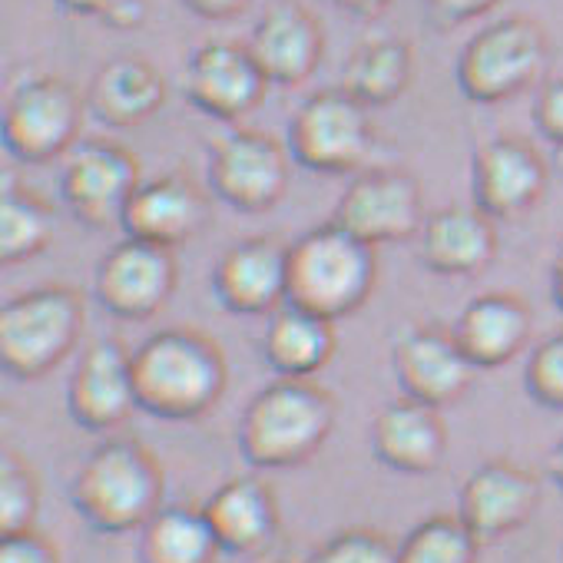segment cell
<instances>
[{"instance_id":"cell-15","label":"cell","mask_w":563,"mask_h":563,"mask_svg":"<svg viewBox=\"0 0 563 563\" xmlns=\"http://www.w3.org/2000/svg\"><path fill=\"white\" fill-rule=\"evenodd\" d=\"M212 292L232 316H275L289 306V245L272 235L239 239L212 268Z\"/></svg>"},{"instance_id":"cell-20","label":"cell","mask_w":563,"mask_h":563,"mask_svg":"<svg viewBox=\"0 0 563 563\" xmlns=\"http://www.w3.org/2000/svg\"><path fill=\"white\" fill-rule=\"evenodd\" d=\"M209 219V199L186 173H163L143 179L126 206L123 232L159 249H179L202 232Z\"/></svg>"},{"instance_id":"cell-16","label":"cell","mask_w":563,"mask_h":563,"mask_svg":"<svg viewBox=\"0 0 563 563\" xmlns=\"http://www.w3.org/2000/svg\"><path fill=\"white\" fill-rule=\"evenodd\" d=\"M547 159L520 136H494L474 150L471 196L494 222L530 212L547 192Z\"/></svg>"},{"instance_id":"cell-39","label":"cell","mask_w":563,"mask_h":563,"mask_svg":"<svg viewBox=\"0 0 563 563\" xmlns=\"http://www.w3.org/2000/svg\"><path fill=\"white\" fill-rule=\"evenodd\" d=\"M143 21H146V0H126V4H120L103 24L113 31H136Z\"/></svg>"},{"instance_id":"cell-19","label":"cell","mask_w":563,"mask_h":563,"mask_svg":"<svg viewBox=\"0 0 563 563\" xmlns=\"http://www.w3.org/2000/svg\"><path fill=\"white\" fill-rule=\"evenodd\" d=\"M245 47L272 87H299L325 57V31L302 0H272Z\"/></svg>"},{"instance_id":"cell-32","label":"cell","mask_w":563,"mask_h":563,"mask_svg":"<svg viewBox=\"0 0 563 563\" xmlns=\"http://www.w3.org/2000/svg\"><path fill=\"white\" fill-rule=\"evenodd\" d=\"M306 563H398V543L375 527H349L322 540Z\"/></svg>"},{"instance_id":"cell-12","label":"cell","mask_w":563,"mask_h":563,"mask_svg":"<svg viewBox=\"0 0 563 563\" xmlns=\"http://www.w3.org/2000/svg\"><path fill=\"white\" fill-rule=\"evenodd\" d=\"M179 268L169 249L123 239L97 265L93 289L100 306L123 322H146L166 309L176 292Z\"/></svg>"},{"instance_id":"cell-14","label":"cell","mask_w":563,"mask_h":563,"mask_svg":"<svg viewBox=\"0 0 563 563\" xmlns=\"http://www.w3.org/2000/svg\"><path fill=\"white\" fill-rule=\"evenodd\" d=\"M67 411L84 431H117L140 411L133 349L117 335H103L84 349L67 385Z\"/></svg>"},{"instance_id":"cell-42","label":"cell","mask_w":563,"mask_h":563,"mask_svg":"<svg viewBox=\"0 0 563 563\" xmlns=\"http://www.w3.org/2000/svg\"><path fill=\"white\" fill-rule=\"evenodd\" d=\"M547 471H550V481L560 487V494H563V441L550 451V457H547Z\"/></svg>"},{"instance_id":"cell-6","label":"cell","mask_w":563,"mask_h":563,"mask_svg":"<svg viewBox=\"0 0 563 563\" xmlns=\"http://www.w3.org/2000/svg\"><path fill=\"white\" fill-rule=\"evenodd\" d=\"M550 67V37L530 18H504L481 27L454 64L461 93L471 103L497 107L543 80Z\"/></svg>"},{"instance_id":"cell-24","label":"cell","mask_w":563,"mask_h":563,"mask_svg":"<svg viewBox=\"0 0 563 563\" xmlns=\"http://www.w3.org/2000/svg\"><path fill=\"white\" fill-rule=\"evenodd\" d=\"M202 514L222 547V553H242L252 556L265 550L278 533V500L272 487L252 474L229 477L219 484L206 504Z\"/></svg>"},{"instance_id":"cell-26","label":"cell","mask_w":563,"mask_h":563,"mask_svg":"<svg viewBox=\"0 0 563 563\" xmlns=\"http://www.w3.org/2000/svg\"><path fill=\"white\" fill-rule=\"evenodd\" d=\"M335 322L296 306H282L268 316L262 335V355L278 378L312 382L335 355Z\"/></svg>"},{"instance_id":"cell-38","label":"cell","mask_w":563,"mask_h":563,"mask_svg":"<svg viewBox=\"0 0 563 563\" xmlns=\"http://www.w3.org/2000/svg\"><path fill=\"white\" fill-rule=\"evenodd\" d=\"M57 4L74 14V18H97V21H107L120 4H126V0H57Z\"/></svg>"},{"instance_id":"cell-27","label":"cell","mask_w":563,"mask_h":563,"mask_svg":"<svg viewBox=\"0 0 563 563\" xmlns=\"http://www.w3.org/2000/svg\"><path fill=\"white\" fill-rule=\"evenodd\" d=\"M415 77V54L398 37H372L352 51L342 70V90L368 110L391 107Z\"/></svg>"},{"instance_id":"cell-37","label":"cell","mask_w":563,"mask_h":563,"mask_svg":"<svg viewBox=\"0 0 563 563\" xmlns=\"http://www.w3.org/2000/svg\"><path fill=\"white\" fill-rule=\"evenodd\" d=\"M183 4L202 21H232L252 8V0H183Z\"/></svg>"},{"instance_id":"cell-10","label":"cell","mask_w":563,"mask_h":563,"mask_svg":"<svg viewBox=\"0 0 563 563\" xmlns=\"http://www.w3.org/2000/svg\"><path fill=\"white\" fill-rule=\"evenodd\" d=\"M424 219L421 183L401 166H368L355 173L332 212L335 225L372 249L421 235Z\"/></svg>"},{"instance_id":"cell-41","label":"cell","mask_w":563,"mask_h":563,"mask_svg":"<svg viewBox=\"0 0 563 563\" xmlns=\"http://www.w3.org/2000/svg\"><path fill=\"white\" fill-rule=\"evenodd\" d=\"M550 296H553L556 309L563 312V249L556 252V258L550 265Z\"/></svg>"},{"instance_id":"cell-1","label":"cell","mask_w":563,"mask_h":563,"mask_svg":"<svg viewBox=\"0 0 563 563\" xmlns=\"http://www.w3.org/2000/svg\"><path fill=\"white\" fill-rule=\"evenodd\" d=\"M133 378L143 415L196 421L222 401L229 368L222 349L209 335L176 325L133 349Z\"/></svg>"},{"instance_id":"cell-9","label":"cell","mask_w":563,"mask_h":563,"mask_svg":"<svg viewBox=\"0 0 563 563\" xmlns=\"http://www.w3.org/2000/svg\"><path fill=\"white\" fill-rule=\"evenodd\" d=\"M292 153L258 130H225L209 143V189L235 212H268L282 202L292 179Z\"/></svg>"},{"instance_id":"cell-40","label":"cell","mask_w":563,"mask_h":563,"mask_svg":"<svg viewBox=\"0 0 563 563\" xmlns=\"http://www.w3.org/2000/svg\"><path fill=\"white\" fill-rule=\"evenodd\" d=\"M332 4L342 8L345 14H355V18H378L395 4V0H332Z\"/></svg>"},{"instance_id":"cell-34","label":"cell","mask_w":563,"mask_h":563,"mask_svg":"<svg viewBox=\"0 0 563 563\" xmlns=\"http://www.w3.org/2000/svg\"><path fill=\"white\" fill-rule=\"evenodd\" d=\"M533 126L547 143L563 150V77L547 80L533 100Z\"/></svg>"},{"instance_id":"cell-13","label":"cell","mask_w":563,"mask_h":563,"mask_svg":"<svg viewBox=\"0 0 563 563\" xmlns=\"http://www.w3.org/2000/svg\"><path fill=\"white\" fill-rule=\"evenodd\" d=\"M268 87L272 84L258 70L249 47L235 41L199 44L183 70L186 100L219 123H239L242 117L258 110Z\"/></svg>"},{"instance_id":"cell-8","label":"cell","mask_w":563,"mask_h":563,"mask_svg":"<svg viewBox=\"0 0 563 563\" xmlns=\"http://www.w3.org/2000/svg\"><path fill=\"white\" fill-rule=\"evenodd\" d=\"M87 100L77 93L74 84L54 74H31L8 90L4 100V146L14 159L44 166L64 159L84 130Z\"/></svg>"},{"instance_id":"cell-29","label":"cell","mask_w":563,"mask_h":563,"mask_svg":"<svg viewBox=\"0 0 563 563\" xmlns=\"http://www.w3.org/2000/svg\"><path fill=\"white\" fill-rule=\"evenodd\" d=\"M54 235H57L54 209L34 189L8 183L4 202H0V262L4 265L31 262L51 249Z\"/></svg>"},{"instance_id":"cell-33","label":"cell","mask_w":563,"mask_h":563,"mask_svg":"<svg viewBox=\"0 0 563 563\" xmlns=\"http://www.w3.org/2000/svg\"><path fill=\"white\" fill-rule=\"evenodd\" d=\"M523 388L540 408L563 411V332L533 345L523 365Z\"/></svg>"},{"instance_id":"cell-17","label":"cell","mask_w":563,"mask_h":563,"mask_svg":"<svg viewBox=\"0 0 563 563\" xmlns=\"http://www.w3.org/2000/svg\"><path fill=\"white\" fill-rule=\"evenodd\" d=\"M537 507L540 481L507 457H494L474 467L457 494V517L481 543L517 533L533 520Z\"/></svg>"},{"instance_id":"cell-35","label":"cell","mask_w":563,"mask_h":563,"mask_svg":"<svg viewBox=\"0 0 563 563\" xmlns=\"http://www.w3.org/2000/svg\"><path fill=\"white\" fill-rule=\"evenodd\" d=\"M0 563H60V550L41 530H24L0 540Z\"/></svg>"},{"instance_id":"cell-2","label":"cell","mask_w":563,"mask_h":563,"mask_svg":"<svg viewBox=\"0 0 563 563\" xmlns=\"http://www.w3.org/2000/svg\"><path fill=\"white\" fill-rule=\"evenodd\" d=\"M166 471L133 438L97 444L70 481V504L97 533H140L166 504Z\"/></svg>"},{"instance_id":"cell-21","label":"cell","mask_w":563,"mask_h":563,"mask_svg":"<svg viewBox=\"0 0 563 563\" xmlns=\"http://www.w3.org/2000/svg\"><path fill=\"white\" fill-rule=\"evenodd\" d=\"M451 335L474 372H494L530 345L533 312L514 292H484L461 309Z\"/></svg>"},{"instance_id":"cell-4","label":"cell","mask_w":563,"mask_h":563,"mask_svg":"<svg viewBox=\"0 0 563 563\" xmlns=\"http://www.w3.org/2000/svg\"><path fill=\"white\" fill-rule=\"evenodd\" d=\"M378 289V249L332 219L289 245V306L329 322L349 319Z\"/></svg>"},{"instance_id":"cell-3","label":"cell","mask_w":563,"mask_h":563,"mask_svg":"<svg viewBox=\"0 0 563 563\" xmlns=\"http://www.w3.org/2000/svg\"><path fill=\"white\" fill-rule=\"evenodd\" d=\"M335 418V398L322 385L275 378L242 411L239 454L255 471L302 467L325 448Z\"/></svg>"},{"instance_id":"cell-23","label":"cell","mask_w":563,"mask_h":563,"mask_svg":"<svg viewBox=\"0 0 563 563\" xmlns=\"http://www.w3.org/2000/svg\"><path fill=\"white\" fill-rule=\"evenodd\" d=\"M421 262L444 278H471L497 258V222L477 206H444L428 212L418 235Z\"/></svg>"},{"instance_id":"cell-11","label":"cell","mask_w":563,"mask_h":563,"mask_svg":"<svg viewBox=\"0 0 563 563\" xmlns=\"http://www.w3.org/2000/svg\"><path fill=\"white\" fill-rule=\"evenodd\" d=\"M143 183L140 159L113 140H80L60 169V199L90 229L123 225L126 206Z\"/></svg>"},{"instance_id":"cell-25","label":"cell","mask_w":563,"mask_h":563,"mask_svg":"<svg viewBox=\"0 0 563 563\" xmlns=\"http://www.w3.org/2000/svg\"><path fill=\"white\" fill-rule=\"evenodd\" d=\"M166 103V80L163 74L136 54H123L107 60L87 90V110L113 126V130H133L146 120H153Z\"/></svg>"},{"instance_id":"cell-31","label":"cell","mask_w":563,"mask_h":563,"mask_svg":"<svg viewBox=\"0 0 563 563\" xmlns=\"http://www.w3.org/2000/svg\"><path fill=\"white\" fill-rule=\"evenodd\" d=\"M41 514V481L34 467L18 454L4 451L0 457V533H24L37 530Z\"/></svg>"},{"instance_id":"cell-30","label":"cell","mask_w":563,"mask_h":563,"mask_svg":"<svg viewBox=\"0 0 563 563\" xmlns=\"http://www.w3.org/2000/svg\"><path fill=\"white\" fill-rule=\"evenodd\" d=\"M481 547L457 514H434L398 543V563H481Z\"/></svg>"},{"instance_id":"cell-18","label":"cell","mask_w":563,"mask_h":563,"mask_svg":"<svg viewBox=\"0 0 563 563\" xmlns=\"http://www.w3.org/2000/svg\"><path fill=\"white\" fill-rule=\"evenodd\" d=\"M391 372L401 398L438 411L461 401L474 382V365L444 325H411L391 349Z\"/></svg>"},{"instance_id":"cell-5","label":"cell","mask_w":563,"mask_h":563,"mask_svg":"<svg viewBox=\"0 0 563 563\" xmlns=\"http://www.w3.org/2000/svg\"><path fill=\"white\" fill-rule=\"evenodd\" d=\"M87 302L70 286H37L0 309V365L14 382H41L84 339Z\"/></svg>"},{"instance_id":"cell-36","label":"cell","mask_w":563,"mask_h":563,"mask_svg":"<svg viewBox=\"0 0 563 563\" xmlns=\"http://www.w3.org/2000/svg\"><path fill=\"white\" fill-rule=\"evenodd\" d=\"M504 0H424L428 14L441 24V27H457L467 21H477L484 14H490L494 8H500Z\"/></svg>"},{"instance_id":"cell-28","label":"cell","mask_w":563,"mask_h":563,"mask_svg":"<svg viewBox=\"0 0 563 563\" xmlns=\"http://www.w3.org/2000/svg\"><path fill=\"white\" fill-rule=\"evenodd\" d=\"M222 553L202 507L166 504L136 540L140 563H216Z\"/></svg>"},{"instance_id":"cell-22","label":"cell","mask_w":563,"mask_h":563,"mask_svg":"<svg viewBox=\"0 0 563 563\" xmlns=\"http://www.w3.org/2000/svg\"><path fill=\"white\" fill-rule=\"evenodd\" d=\"M372 454L395 474H434L448 454V428L438 408L398 398L372 421Z\"/></svg>"},{"instance_id":"cell-7","label":"cell","mask_w":563,"mask_h":563,"mask_svg":"<svg viewBox=\"0 0 563 563\" xmlns=\"http://www.w3.org/2000/svg\"><path fill=\"white\" fill-rule=\"evenodd\" d=\"M375 143L378 133L368 107L342 87L306 97L289 120V153L309 173L355 176L368 169Z\"/></svg>"}]
</instances>
